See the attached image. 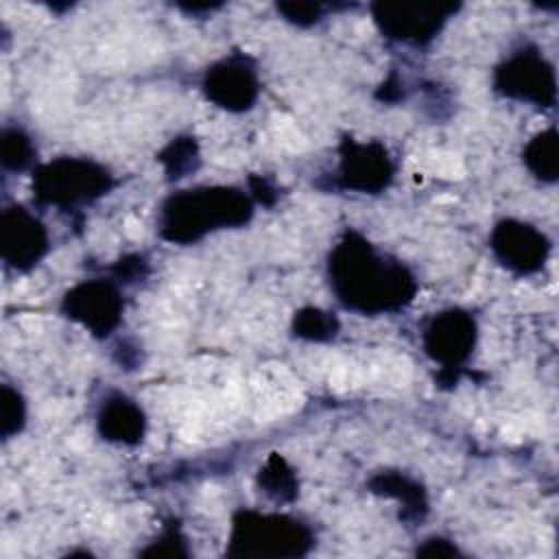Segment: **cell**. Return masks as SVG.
<instances>
[{
	"instance_id": "1",
	"label": "cell",
	"mask_w": 559,
	"mask_h": 559,
	"mask_svg": "<svg viewBox=\"0 0 559 559\" xmlns=\"http://www.w3.org/2000/svg\"><path fill=\"white\" fill-rule=\"evenodd\" d=\"M328 277L336 299L362 314L395 312L417 293L413 273L356 231H345L330 251Z\"/></svg>"
},
{
	"instance_id": "2",
	"label": "cell",
	"mask_w": 559,
	"mask_h": 559,
	"mask_svg": "<svg viewBox=\"0 0 559 559\" xmlns=\"http://www.w3.org/2000/svg\"><path fill=\"white\" fill-rule=\"evenodd\" d=\"M253 216V201L231 186H201L170 194L159 212V234L188 245L210 231L240 227Z\"/></svg>"
},
{
	"instance_id": "3",
	"label": "cell",
	"mask_w": 559,
	"mask_h": 559,
	"mask_svg": "<svg viewBox=\"0 0 559 559\" xmlns=\"http://www.w3.org/2000/svg\"><path fill=\"white\" fill-rule=\"evenodd\" d=\"M310 528L284 513L238 511L231 520L229 557L293 559L304 557L312 548Z\"/></svg>"
},
{
	"instance_id": "4",
	"label": "cell",
	"mask_w": 559,
	"mask_h": 559,
	"mask_svg": "<svg viewBox=\"0 0 559 559\" xmlns=\"http://www.w3.org/2000/svg\"><path fill=\"white\" fill-rule=\"evenodd\" d=\"M114 186L111 173L85 157H57L33 173V194L44 205L74 207L92 203Z\"/></svg>"
},
{
	"instance_id": "5",
	"label": "cell",
	"mask_w": 559,
	"mask_h": 559,
	"mask_svg": "<svg viewBox=\"0 0 559 559\" xmlns=\"http://www.w3.org/2000/svg\"><path fill=\"white\" fill-rule=\"evenodd\" d=\"M493 85L502 96L537 107H552L557 98L555 68L535 48H522L507 57L496 68Z\"/></svg>"
},
{
	"instance_id": "6",
	"label": "cell",
	"mask_w": 559,
	"mask_h": 559,
	"mask_svg": "<svg viewBox=\"0 0 559 559\" xmlns=\"http://www.w3.org/2000/svg\"><path fill=\"white\" fill-rule=\"evenodd\" d=\"M456 11L450 2H376L373 22L384 37L406 44H428Z\"/></svg>"
},
{
	"instance_id": "7",
	"label": "cell",
	"mask_w": 559,
	"mask_h": 559,
	"mask_svg": "<svg viewBox=\"0 0 559 559\" xmlns=\"http://www.w3.org/2000/svg\"><path fill=\"white\" fill-rule=\"evenodd\" d=\"M61 312L103 338L111 334L122 319V297L114 282L87 280L66 293Z\"/></svg>"
},
{
	"instance_id": "8",
	"label": "cell",
	"mask_w": 559,
	"mask_h": 559,
	"mask_svg": "<svg viewBox=\"0 0 559 559\" xmlns=\"http://www.w3.org/2000/svg\"><path fill=\"white\" fill-rule=\"evenodd\" d=\"M393 162L389 151L371 140L358 142L345 138L338 146V186L345 190H356L365 194L382 192L393 179Z\"/></svg>"
},
{
	"instance_id": "9",
	"label": "cell",
	"mask_w": 559,
	"mask_h": 559,
	"mask_svg": "<svg viewBox=\"0 0 559 559\" xmlns=\"http://www.w3.org/2000/svg\"><path fill=\"white\" fill-rule=\"evenodd\" d=\"M489 247L498 262L518 275L542 271L550 255V240L546 234L515 218L496 223L489 236Z\"/></svg>"
},
{
	"instance_id": "10",
	"label": "cell",
	"mask_w": 559,
	"mask_h": 559,
	"mask_svg": "<svg viewBox=\"0 0 559 559\" xmlns=\"http://www.w3.org/2000/svg\"><path fill=\"white\" fill-rule=\"evenodd\" d=\"M201 87L214 105L227 111H247L253 107L260 83L253 63L245 55H229L203 74Z\"/></svg>"
},
{
	"instance_id": "11",
	"label": "cell",
	"mask_w": 559,
	"mask_h": 559,
	"mask_svg": "<svg viewBox=\"0 0 559 559\" xmlns=\"http://www.w3.org/2000/svg\"><path fill=\"white\" fill-rule=\"evenodd\" d=\"M476 336L474 317L461 308H450L435 314L424 328V349L443 369H456L469 358Z\"/></svg>"
},
{
	"instance_id": "12",
	"label": "cell",
	"mask_w": 559,
	"mask_h": 559,
	"mask_svg": "<svg viewBox=\"0 0 559 559\" xmlns=\"http://www.w3.org/2000/svg\"><path fill=\"white\" fill-rule=\"evenodd\" d=\"M2 260L15 271L33 269L48 251V231L28 210L13 205L0 216Z\"/></svg>"
},
{
	"instance_id": "13",
	"label": "cell",
	"mask_w": 559,
	"mask_h": 559,
	"mask_svg": "<svg viewBox=\"0 0 559 559\" xmlns=\"http://www.w3.org/2000/svg\"><path fill=\"white\" fill-rule=\"evenodd\" d=\"M96 426L103 439L114 443L135 445L144 437L146 417L133 400H129L127 395L114 393L100 404Z\"/></svg>"
},
{
	"instance_id": "14",
	"label": "cell",
	"mask_w": 559,
	"mask_h": 559,
	"mask_svg": "<svg viewBox=\"0 0 559 559\" xmlns=\"http://www.w3.org/2000/svg\"><path fill=\"white\" fill-rule=\"evenodd\" d=\"M369 489L378 496L395 498L397 502L404 504V520L417 522L426 515L428 511V498L426 489L419 485V480L402 474V472H378L369 480Z\"/></svg>"
},
{
	"instance_id": "15",
	"label": "cell",
	"mask_w": 559,
	"mask_h": 559,
	"mask_svg": "<svg viewBox=\"0 0 559 559\" xmlns=\"http://www.w3.org/2000/svg\"><path fill=\"white\" fill-rule=\"evenodd\" d=\"M258 485L269 498H273L277 502H290V500H295V496L299 491L295 469L280 454H271L264 461V465L260 467V474H258Z\"/></svg>"
},
{
	"instance_id": "16",
	"label": "cell",
	"mask_w": 559,
	"mask_h": 559,
	"mask_svg": "<svg viewBox=\"0 0 559 559\" xmlns=\"http://www.w3.org/2000/svg\"><path fill=\"white\" fill-rule=\"evenodd\" d=\"M524 164L526 168L542 181H557L559 170V155H557V131L546 129L537 133L526 146H524Z\"/></svg>"
},
{
	"instance_id": "17",
	"label": "cell",
	"mask_w": 559,
	"mask_h": 559,
	"mask_svg": "<svg viewBox=\"0 0 559 559\" xmlns=\"http://www.w3.org/2000/svg\"><path fill=\"white\" fill-rule=\"evenodd\" d=\"M164 164L168 179H181L199 166V148L192 138L173 140L157 157Z\"/></svg>"
},
{
	"instance_id": "18",
	"label": "cell",
	"mask_w": 559,
	"mask_h": 559,
	"mask_svg": "<svg viewBox=\"0 0 559 559\" xmlns=\"http://www.w3.org/2000/svg\"><path fill=\"white\" fill-rule=\"evenodd\" d=\"M293 332L306 341H330L338 332V321L321 308H301L293 319Z\"/></svg>"
},
{
	"instance_id": "19",
	"label": "cell",
	"mask_w": 559,
	"mask_h": 559,
	"mask_svg": "<svg viewBox=\"0 0 559 559\" xmlns=\"http://www.w3.org/2000/svg\"><path fill=\"white\" fill-rule=\"evenodd\" d=\"M35 148L22 129H4L0 140V159L9 170H24L33 162Z\"/></svg>"
},
{
	"instance_id": "20",
	"label": "cell",
	"mask_w": 559,
	"mask_h": 559,
	"mask_svg": "<svg viewBox=\"0 0 559 559\" xmlns=\"http://www.w3.org/2000/svg\"><path fill=\"white\" fill-rule=\"evenodd\" d=\"M0 408H2V437L9 439L13 435H17L24 426L26 419V406L22 395L11 389L9 384H2V393H0Z\"/></svg>"
},
{
	"instance_id": "21",
	"label": "cell",
	"mask_w": 559,
	"mask_h": 559,
	"mask_svg": "<svg viewBox=\"0 0 559 559\" xmlns=\"http://www.w3.org/2000/svg\"><path fill=\"white\" fill-rule=\"evenodd\" d=\"M142 555L144 557H186L188 550L183 548L181 533L175 526H170L148 548H144Z\"/></svg>"
},
{
	"instance_id": "22",
	"label": "cell",
	"mask_w": 559,
	"mask_h": 559,
	"mask_svg": "<svg viewBox=\"0 0 559 559\" xmlns=\"http://www.w3.org/2000/svg\"><path fill=\"white\" fill-rule=\"evenodd\" d=\"M277 9L286 15V20L299 24V26H308L321 20V7L312 4V2H280Z\"/></svg>"
},
{
	"instance_id": "23",
	"label": "cell",
	"mask_w": 559,
	"mask_h": 559,
	"mask_svg": "<svg viewBox=\"0 0 559 559\" xmlns=\"http://www.w3.org/2000/svg\"><path fill=\"white\" fill-rule=\"evenodd\" d=\"M417 555L424 557H450L456 555V546H452L448 539L441 537H430L421 548H417Z\"/></svg>"
},
{
	"instance_id": "24",
	"label": "cell",
	"mask_w": 559,
	"mask_h": 559,
	"mask_svg": "<svg viewBox=\"0 0 559 559\" xmlns=\"http://www.w3.org/2000/svg\"><path fill=\"white\" fill-rule=\"evenodd\" d=\"M144 260L140 258V255H131V258H124V260H120L118 262V266H116V275L122 280H127V282H133L135 277H142V273H144Z\"/></svg>"
},
{
	"instance_id": "25",
	"label": "cell",
	"mask_w": 559,
	"mask_h": 559,
	"mask_svg": "<svg viewBox=\"0 0 559 559\" xmlns=\"http://www.w3.org/2000/svg\"><path fill=\"white\" fill-rule=\"evenodd\" d=\"M251 192H253V197L258 201H262L266 205H271L275 201V197H277L275 190L262 177H251Z\"/></svg>"
}]
</instances>
